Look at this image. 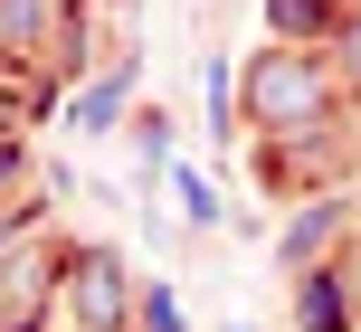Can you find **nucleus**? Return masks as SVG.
I'll list each match as a JSON object with an SVG mask.
<instances>
[{"mask_svg":"<svg viewBox=\"0 0 361 332\" xmlns=\"http://www.w3.org/2000/svg\"><path fill=\"white\" fill-rule=\"evenodd\" d=\"M76 304H86V323H114V314H124V295H114V266H105V257L76 266Z\"/></svg>","mask_w":361,"mask_h":332,"instance_id":"nucleus-2","label":"nucleus"},{"mask_svg":"<svg viewBox=\"0 0 361 332\" xmlns=\"http://www.w3.org/2000/svg\"><path fill=\"white\" fill-rule=\"evenodd\" d=\"M314 19H324L314 0H276V29H314Z\"/></svg>","mask_w":361,"mask_h":332,"instance_id":"nucleus-3","label":"nucleus"},{"mask_svg":"<svg viewBox=\"0 0 361 332\" xmlns=\"http://www.w3.org/2000/svg\"><path fill=\"white\" fill-rule=\"evenodd\" d=\"M257 105L286 124V114H314V105H324V86H314L305 67H267V76H257Z\"/></svg>","mask_w":361,"mask_h":332,"instance_id":"nucleus-1","label":"nucleus"}]
</instances>
